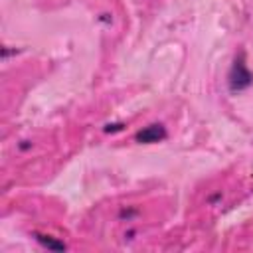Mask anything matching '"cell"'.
<instances>
[{
  "instance_id": "7a4b0ae2",
  "label": "cell",
  "mask_w": 253,
  "mask_h": 253,
  "mask_svg": "<svg viewBox=\"0 0 253 253\" xmlns=\"http://www.w3.org/2000/svg\"><path fill=\"white\" fill-rule=\"evenodd\" d=\"M136 142H142V144H152V142H160L166 138V128L162 125H150V126H144L142 130H138L134 134Z\"/></svg>"
},
{
  "instance_id": "6da1fadb",
  "label": "cell",
  "mask_w": 253,
  "mask_h": 253,
  "mask_svg": "<svg viewBox=\"0 0 253 253\" xmlns=\"http://www.w3.org/2000/svg\"><path fill=\"white\" fill-rule=\"evenodd\" d=\"M251 83H253V75L245 65L243 53H239V57H235V61L231 65V71H229V89L231 91H241V89H247Z\"/></svg>"
},
{
  "instance_id": "3957f363",
  "label": "cell",
  "mask_w": 253,
  "mask_h": 253,
  "mask_svg": "<svg viewBox=\"0 0 253 253\" xmlns=\"http://www.w3.org/2000/svg\"><path fill=\"white\" fill-rule=\"evenodd\" d=\"M34 235H36V239H38L43 247H47V249H57V251H63V249H65V243L55 241L51 235H43V233H34Z\"/></svg>"
}]
</instances>
